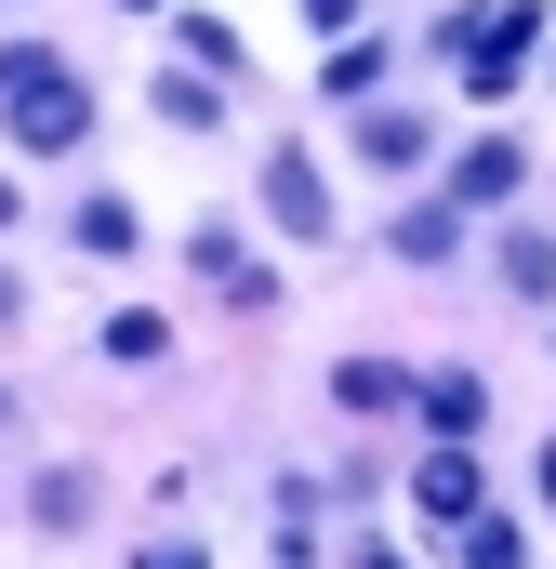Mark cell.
Returning a JSON list of instances; mask_svg holds the SVG:
<instances>
[{
	"label": "cell",
	"instance_id": "obj_1",
	"mask_svg": "<svg viewBox=\"0 0 556 569\" xmlns=\"http://www.w3.org/2000/svg\"><path fill=\"white\" fill-rule=\"evenodd\" d=\"M0 120H13V146H53V159H67V146L93 133V93H80L40 40H13V53H0Z\"/></svg>",
	"mask_w": 556,
	"mask_h": 569
},
{
	"label": "cell",
	"instance_id": "obj_2",
	"mask_svg": "<svg viewBox=\"0 0 556 569\" xmlns=\"http://www.w3.org/2000/svg\"><path fill=\"white\" fill-rule=\"evenodd\" d=\"M530 40H544L530 0H477V13H450V67H464V93H517V80H530Z\"/></svg>",
	"mask_w": 556,
	"mask_h": 569
},
{
	"label": "cell",
	"instance_id": "obj_3",
	"mask_svg": "<svg viewBox=\"0 0 556 569\" xmlns=\"http://www.w3.org/2000/svg\"><path fill=\"white\" fill-rule=\"evenodd\" d=\"M411 503L437 517V530H464V517L490 503V490H477V450H464V437H437V450L411 463Z\"/></svg>",
	"mask_w": 556,
	"mask_h": 569
},
{
	"label": "cell",
	"instance_id": "obj_4",
	"mask_svg": "<svg viewBox=\"0 0 556 569\" xmlns=\"http://www.w3.org/2000/svg\"><path fill=\"white\" fill-rule=\"evenodd\" d=\"M266 212L291 226V239H318V226H331V186H318V159H305V146H278V159H266Z\"/></svg>",
	"mask_w": 556,
	"mask_h": 569
},
{
	"label": "cell",
	"instance_id": "obj_5",
	"mask_svg": "<svg viewBox=\"0 0 556 569\" xmlns=\"http://www.w3.org/2000/svg\"><path fill=\"white\" fill-rule=\"evenodd\" d=\"M424 146L437 133H424L411 107H371V120H358V159H371V172H424Z\"/></svg>",
	"mask_w": 556,
	"mask_h": 569
},
{
	"label": "cell",
	"instance_id": "obj_6",
	"mask_svg": "<svg viewBox=\"0 0 556 569\" xmlns=\"http://www.w3.org/2000/svg\"><path fill=\"white\" fill-rule=\"evenodd\" d=\"M517 172H530V159H517V146L490 133V146H464V172H450V199H464V212H490V199H517Z\"/></svg>",
	"mask_w": 556,
	"mask_h": 569
},
{
	"label": "cell",
	"instance_id": "obj_7",
	"mask_svg": "<svg viewBox=\"0 0 556 569\" xmlns=\"http://www.w3.org/2000/svg\"><path fill=\"white\" fill-rule=\"evenodd\" d=\"M477 411H490L477 371H437V385H424V425H437V437H477Z\"/></svg>",
	"mask_w": 556,
	"mask_h": 569
},
{
	"label": "cell",
	"instance_id": "obj_8",
	"mask_svg": "<svg viewBox=\"0 0 556 569\" xmlns=\"http://www.w3.org/2000/svg\"><path fill=\"white\" fill-rule=\"evenodd\" d=\"M464 569H530V530L477 503V517H464Z\"/></svg>",
	"mask_w": 556,
	"mask_h": 569
},
{
	"label": "cell",
	"instance_id": "obj_9",
	"mask_svg": "<svg viewBox=\"0 0 556 569\" xmlns=\"http://www.w3.org/2000/svg\"><path fill=\"white\" fill-rule=\"evenodd\" d=\"M504 291L556 305V239H544V226H517V239H504Z\"/></svg>",
	"mask_w": 556,
	"mask_h": 569
},
{
	"label": "cell",
	"instance_id": "obj_10",
	"mask_svg": "<svg viewBox=\"0 0 556 569\" xmlns=\"http://www.w3.org/2000/svg\"><path fill=\"white\" fill-rule=\"evenodd\" d=\"M172 40H186V67H199V80H226V67H239V27H226V13H186Z\"/></svg>",
	"mask_w": 556,
	"mask_h": 569
},
{
	"label": "cell",
	"instance_id": "obj_11",
	"mask_svg": "<svg viewBox=\"0 0 556 569\" xmlns=\"http://www.w3.org/2000/svg\"><path fill=\"white\" fill-rule=\"evenodd\" d=\"M80 252L120 266V252H133V199H80Z\"/></svg>",
	"mask_w": 556,
	"mask_h": 569
},
{
	"label": "cell",
	"instance_id": "obj_12",
	"mask_svg": "<svg viewBox=\"0 0 556 569\" xmlns=\"http://www.w3.org/2000/svg\"><path fill=\"white\" fill-rule=\"evenodd\" d=\"M331 398H345V411H398V358H345Z\"/></svg>",
	"mask_w": 556,
	"mask_h": 569
},
{
	"label": "cell",
	"instance_id": "obj_13",
	"mask_svg": "<svg viewBox=\"0 0 556 569\" xmlns=\"http://www.w3.org/2000/svg\"><path fill=\"white\" fill-rule=\"evenodd\" d=\"M159 120H172V133H212V80H172V67H159Z\"/></svg>",
	"mask_w": 556,
	"mask_h": 569
},
{
	"label": "cell",
	"instance_id": "obj_14",
	"mask_svg": "<svg viewBox=\"0 0 556 569\" xmlns=\"http://www.w3.org/2000/svg\"><path fill=\"white\" fill-rule=\"evenodd\" d=\"M80 517H93V477L53 463V477H40V530H80Z\"/></svg>",
	"mask_w": 556,
	"mask_h": 569
},
{
	"label": "cell",
	"instance_id": "obj_15",
	"mask_svg": "<svg viewBox=\"0 0 556 569\" xmlns=\"http://www.w3.org/2000/svg\"><path fill=\"white\" fill-rule=\"evenodd\" d=\"M107 358H133V371H146V358H172V331L133 305V318H107Z\"/></svg>",
	"mask_w": 556,
	"mask_h": 569
},
{
	"label": "cell",
	"instance_id": "obj_16",
	"mask_svg": "<svg viewBox=\"0 0 556 569\" xmlns=\"http://www.w3.org/2000/svg\"><path fill=\"white\" fill-rule=\"evenodd\" d=\"M146 569H212V557H199V543H159V557H146Z\"/></svg>",
	"mask_w": 556,
	"mask_h": 569
},
{
	"label": "cell",
	"instance_id": "obj_17",
	"mask_svg": "<svg viewBox=\"0 0 556 569\" xmlns=\"http://www.w3.org/2000/svg\"><path fill=\"white\" fill-rule=\"evenodd\" d=\"M358 569H398V543H371V557H358Z\"/></svg>",
	"mask_w": 556,
	"mask_h": 569
},
{
	"label": "cell",
	"instance_id": "obj_18",
	"mask_svg": "<svg viewBox=\"0 0 556 569\" xmlns=\"http://www.w3.org/2000/svg\"><path fill=\"white\" fill-rule=\"evenodd\" d=\"M544 503H556V437H544Z\"/></svg>",
	"mask_w": 556,
	"mask_h": 569
},
{
	"label": "cell",
	"instance_id": "obj_19",
	"mask_svg": "<svg viewBox=\"0 0 556 569\" xmlns=\"http://www.w3.org/2000/svg\"><path fill=\"white\" fill-rule=\"evenodd\" d=\"M0 318H13V266H0Z\"/></svg>",
	"mask_w": 556,
	"mask_h": 569
},
{
	"label": "cell",
	"instance_id": "obj_20",
	"mask_svg": "<svg viewBox=\"0 0 556 569\" xmlns=\"http://www.w3.org/2000/svg\"><path fill=\"white\" fill-rule=\"evenodd\" d=\"M0 226H13V186H0Z\"/></svg>",
	"mask_w": 556,
	"mask_h": 569
},
{
	"label": "cell",
	"instance_id": "obj_21",
	"mask_svg": "<svg viewBox=\"0 0 556 569\" xmlns=\"http://www.w3.org/2000/svg\"><path fill=\"white\" fill-rule=\"evenodd\" d=\"M120 13H159V0H120Z\"/></svg>",
	"mask_w": 556,
	"mask_h": 569
},
{
	"label": "cell",
	"instance_id": "obj_22",
	"mask_svg": "<svg viewBox=\"0 0 556 569\" xmlns=\"http://www.w3.org/2000/svg\"><path fill=\"white\" fill-rule=\"evenodd\" d=\"M0 411H13V398H0Z\"/></svg>",
	"mask_w": 556,
	"mask_h": 569
}]
</instances>
